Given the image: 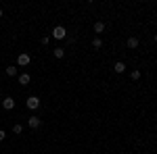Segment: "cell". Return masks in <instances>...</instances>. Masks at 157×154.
<instances>
[{
    "label": "cell",
    "instance_id": "1",
    "mask_svg": "<svg viewBox=\"0 0 157 154\" xmlns=\"http://www.w3.org/2000/svg\"><path fill=\"white\" fill-rule=\"evenodd\" d=\"M25 106L29 108V110H38V108H40V98H38V96H29V98L25 100Z\"/></svg>",
    "mask_w": 157,
    "mask_h": 154
},
{
    "label": "cell",
    "instance_id": "2",
    "mask_svg": "<svg viewBox=\"0 0 157 154\" xmlns=\"http://www.w3.org/2000/svg\"><path fill=\"white\" fill-rule=\"evenodd\" d=\"M52 38H55V40H65V38H67V29H65L63 25H57V27L52 29Z\"/></svg>",
    "mask_w": 157,
    "mask_h": 154
},
{
    "label": "cell",
    "instance_id": "3",
    "mask_svg": "<svg viewBox=\"0 0 157 154\" xmlns=\"http://www.w3.org/2000/svg\"><path fill=\"white\" fill-rule=\"evenodd\" d=\"M29 63H32V59H29V54H25V52H21V54L17 56V65H19V67H27Z\"/></svg>",
    "mask_w": 157,
    "mask_h": 154
},
{
    "label": "cell",
    "instance_id": "4",
    "mask_svg": "<svg viewBox=\"0 0 157 154\" xmlns=\"http://www.w3.org/2000/svg\"><path fill=\"white\" fill-rule=\"evenodd\" d=\"M27 125H29L32 129H40V127H42V121H40V117H29L27 119Z\"/></svg>",
    "mask_w": 157,
    "mask_h": 154
},
{
    "label": "cell",
    "instance_id": "5",
    "mask_svg": "<svg viewBox=\"0 0 157 154\" xmlns=\"http://www.w3.org/2000/svg\"><path fill=\"white\" fill-rule=\"evenodd\" d=\"M2 106L6 108V110H13V108H15V98H11V96H6V98L2 100Z\"/></svg>",
    "mask_w": 157,
    "mask_h": 154
},
{
    "label": "cell",
    "instance_id": "6",
    "mask_svg": "<svg viewBox=\"0 0 157 154\" xmlns=\"http://www.w3.org/2000/svg\"><path fill=\"white\" fill-rule=\"evenodd\" d=\"M29 81H32V77H29L27 73H21V75H19V83H21V85H27Z\"/></svg>",
    "mask_w": 157,
    "mask_h": 154
},
{
    "label": "cell",
    "instance_id": "7",
    "mask_svg": "<svg viewBox=\"0 0 157 154\" xmlns=\"http://www.w3.org/2000/svg\"><path fill=\"white\" fill-rule=\"evenodd\" d=\"M113 69H115V73H124V71H126V63H121V60H117Z\"/></svg>",
    "mask_w": 157,
    "mask_h": 154
},
{
    "label": "cell",
    "instance_id": "8",
    "mask_svg": "<svg viewBox=\"0 0 157 154\" xmlns=\"http://www.w3.org/2000/svg\"><path fill=\"white\" fill-rule=\"evenodd\" d=\"M103 31H105V23L103 21H97L94 23V34H103Z\"/></svg>",
    "mask_w": 157,
    "mask_h": 154
},
{
    "label": "cell",
    "instance_id": "9",
    "mask_svg": "<svg viewBox=\"0 0 157 154\" xmlns=\"http://www.w3.org/2000/svg\"><path fill=\"white\" fill-rule=\"evenodd\" d=\"M52 54H55V56H57V59H63V56H65V48H55V50H52Z\"/></svg>",
    "mask_w": 157,
    "mask_h": 154
},
{
    "label": "cell",
    "instance_id": "10",
    "mask_svg": "<svg viewBox=\"0 0 157 154\" xmlns=\"http://www.w3.org/2000/svg\"><path fill=\"white\" fill-rule=\"evenodd\" d=\"M138 46V38H128V48H136Z\"/></svg>",
    "mask_w": 157,
    "mask_h": 154
},
{
    "label": "cell",
    "instance_id": "11",
    "mask_svg": "<svg viewBox=\"0 0 157 154\" xmlns=\"http://www.w3.org/2000/svg\"><path fill=\"white\" fill-rule=\"evenodd\" d=\"M6 75H9V77H15V75H17V67H6Z\"/></svg>",
    "mask_w": 157,
    "mask_h": 154
},
{
    "label": "cell",
    "instance_id": "12",
    "mask_svg": "<svg viewBox=\"0 0 157 154\" xmlns=\"http://www.w3.org/2000/svg\"><path fill=\"white\" fill-rule=\"evenodd\" d=\"M130 77H132V81H138V79H140V71H138V69H134V71L130 73Z\"/></svg>",
    "mask_w": 157,
    "mask_h": 154
},
{
    "label": "cell",
    "instance_id": "13",
    "mask_svg": "<svg viewBox=\"0 0 157 154\" xmlns=\"http://www.w3.org/2000/svg\"><path fill=\"white\" fill-rule=\"evenodd\" d=\"M101 46H103V40H101V38H94V40H92V48H101Z\"/></svg>",
    "mask_w": 157,
    "mask_h": 154
},
{
    "label": "cell",
    "instance_id": "14",
    "mask_svg": "<svg viewBox=\"0 0 157 154\" xmlns=\"http://www.w3.org/2000/svg\"><path fill=\"white\" fill-rule=\"evenodd\" d=\"M21 131H23V125H19V123L13 125V133H21Z\"/></svg>",
    "mask_w": 157,
    "mask_h": 154
},
{
    "label": "cell",
    "instance_id": "15",
    "mask_svg": "<svg viewBox=\"0 0 157 154\" xmlns=\"http://www.w3.org/2000/svg\"><path fill=\"white\" fill-rule=\"evenodd\" d=\"M4 138H6V131H2V129H0V142H2Z\"/></svg>",
    "mask_w": 157,
    "mask_h": 154
},
{
    "label": "cell",
    "instance_id": "16",
    "mask_svg": "<svg viewBox=\"0 0 157 154\" xmlns=\"http://www.w3.org/2000/svg\"><path fill=\"white\" fill-rule=\"evenodd\" d=\"M0 19H2V9H0Z\"/></svg>",
    "mask_w": 157,
    "mask_h": 154
},
{
    "label": "cell",
    "instance_id": "17",
    "mask_svg": "<svg viewBox=\"0 0 157 154\" xmlns=\"http://www.w3.org/2000/svg\"><path fill=\"white\" fill-rule=\"evenodd\" d=\"M155 44H157V36H155Z\"/></svg>",
    "mask_w": 157,
    "mask_h": 154
}]
</instances>
